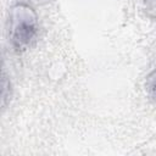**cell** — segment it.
<instances>
[{"mask_svg":"<svg viewBox=\"0 0 156 156\" xmlns=\"http://www.w3.org/2000/svg\"><path fill=\"white\" fill-rule=\"evenodd\" d=\"M10 38L16 49L30 45L38 32V18L32 7L18 4L10 12Z\"/></svg>","mask_w":156,"mask_h":156,"instance_id":"6da1fadb","label":"cell"},{"mask_svg":"<svg viewBox=\"0 0 156 156\" xmlns=\"http://www.w3.org/2000/svg\"><path fill=\"white\" fill-rule=\"evenodd\" d=\"M145 87H146V91H147L149 96L156 102V71L151 72L147 76Z\"/></svg>","mask_w":156,"mask_h":156,"instance_id":"7a4b0ae2","label":"cell"},{"mask_svg":"<svg viewBox=\"0 0 156 156\" xmlns=\"http://www.w3.org/2000/svg\"><path fill=\"white\" fill-rule=\"evenodd\" d=\"M147 12H150L154 17H156V0H143Z\"/></svg>","mask_w":156,"mask_h":156,"instance_id":"3957f363","label":"cell"}]
</instances>
